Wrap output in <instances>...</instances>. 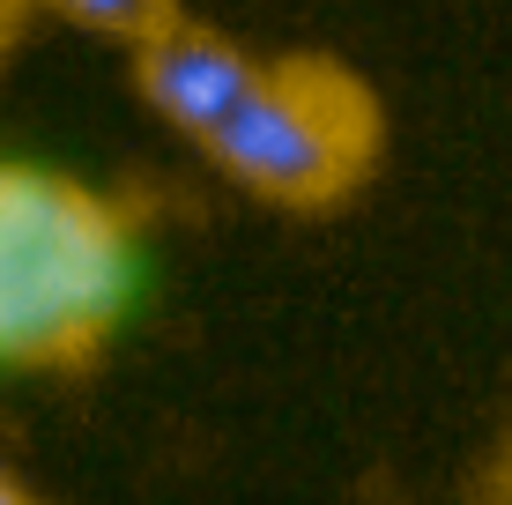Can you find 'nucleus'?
<instances>
[{
    "label": "nucleus",
    "mask_w": 512,
    "mask_h": 505,
    "mask_svg": "<svg viewBox=\"0 0 512 505\" xmlns=\"http://www.w3.org/2000/svg\"><path fill=\"white\" fill-rule=\"evenodd\" d=\"M134 290L119 208L45 164H0V364L45 372L112 335Z\"/></svg>",
    "instance_id": "1"
},
{
    "label": "nucleus",
    "mask_w": 512,
    "mask_h": 505,
    "mask_svg": "<svg viewBox=\"0 0 512 505\" xmlns=\"http://www.w3.org/2000/svg\"><path fill=\"white\" fill-rule=\"evenodd\" d=\"M201 149L253 194L320 208L342 186H357V171L372 164L379 112L342 67L282 60V67H253L245 97L201 134Z\"/></svg>",
    "instance_id": "2"
},
{
    "label": "nucleus",
    "mask_w": 512,
    "mask_h": 505,
    "mask_svg": "<svg viewBox=\"0 0 512 505\" xmlns=\"http://www.w3.org/2000/svg\"><path fill=\"white\" fill-rule=\"evenodd\" d=\"M253 67H260V60H253L245 45L216 38V30H193V23H164L156 38L134 45L141 97H149L179 134H193V142H201V134L245 97Z\"/></svg>",
    "instance_id": "3"
},
{
    "label": "nucleus",
    "mask_w": 512,
    "mask_h": 505,
    "mask_svg": "<svg viewBox=\"0 0 512 505\" xmlns=\"http://www.w3.org/2000/svg\"><path fill=\"white\" fill-rule=\"evenodd\" d=\"M45 8H60L67 23H82V30H104V38H156L164 23H179L171 15V0H45Z\"/></svg>",
    "instance_id": "4"
},
{
    "label": "nucleus",
    "mask_w": 512,
    "mask_h": 505,
    "mask_svg": "<svg viewBox=\"0 0 512 505\" xmlns=\"http://www.w3.org/2000/svg\"><path fill=\"white\" fill-rule=\"evenodd\" d=\"M23 8H30V0H0V52L15 45V23H23Z\"/></svg>",
    "instance_id": "5"
},
{
    "label": "nucleus",
    "mask_w": 512,
    "mask_h": 505,
    "mask_svg": "<svg viewBox=\"0 0 512 505\" xmlns=\"http://www.w3.org/2000/svg\"><path fill=\"white\" fill-rule=\"evenodd\" d=\"M0 505H30V498H23V491H15V483H8V476H0Z\"/></svg>",
    "instance_id": "6"
}]
</instances>
